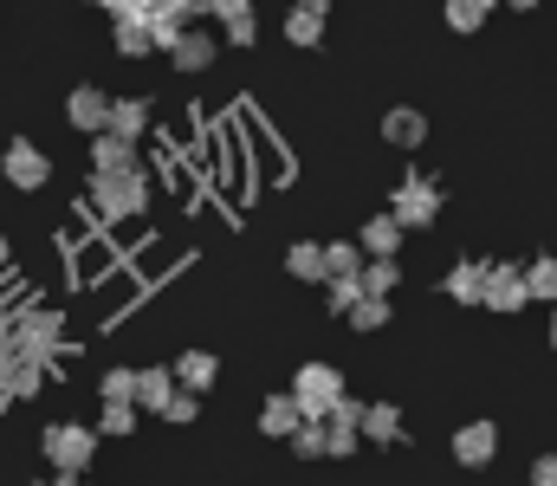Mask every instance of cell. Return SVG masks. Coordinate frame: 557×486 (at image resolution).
<instances>
[{
    "label": "cell",
    "instance_id": "6da1fadb",
    "mask_svg": "<svg viewBox=\"0 0 557 486\" xmlns=\"http://www.w3.org/2000/svg\"><path fill=\"white\" fill-rule=\"evenodd\" d=\"M156 182L149 169H124V175H85V221L91 227H124V221H143Z\"/></svg>",
    "mask_w": 557,
    "mask_h": 486
},
{
    "label": "cell",
    "instance_id": "7a4b0ae2",
    "mask_svg": "<svg viewBox=\"0 0 557 486\" xmlns=\"http://www.w3.org/2000/svg\"><path fill=\"white\" fill-rule=\"evenodd\" d=\"M7 350L20 363L52 370L65 357V312L59 306H20V312H7Z\"/></svg>",
    "mask_w": 557,
    "mask_h": 486
},
{
    "label": "cell",
    "instance_id": "3957f363",
    "mask_svg": "<svg viewBox=\"0 0 557 486\" xmlns=\"http://www.w3.org/2000/svg\"><path fill=\"white\" fill-rule=\"evenodd\" d=\"M441 208H447V195H441V182H434V175H421V169H409V175L389 188V214L403 221V234L434 227V221H441Z\"/></svg>",
    "mask_w": 557,
    "mask_h": 486
},
{
    "label": "cell",
    "instance_id": "277c9868",
    "mask_svg": "<svg viewBox=\"0 0 557 486\" xmlns=\"http://www.w3.org/2000/svg\"><path fill=\"white\" fill-rule=\"evenodd\" d=\"M39 454L52 461V474H85V468L98 461V428H85V422H52V428L39 435Z\"/></svg>",
    "mask_w": 557,
    "mask_h": 486
},
{
    "label": "cell",
    "instance_id": "5b68a950",
    "mask_svg": "<svg viewBox=\"0 0 557 486\" xmlns=\"http://www.w3.org/2000/svg\"><path fill=\"white\" fill-rule=\"evenodd\" d=\"M292 396H298L305 422H324V415H331V402L344 396V370H337V363H298Z\"/></svg>",
    "mask_w": 557,
    "mask_h": 486
},
{
    "label": "cell",
    "instance_id": "8992f818",
    "mask_svg": "<svg viewBox=\"0 0 557 486\" xmlns=\"http://www.w3.org/2000/svg\"><path fill=\"white\" fill-rule=\"evenodd\" d=\"M0 175H7L20 195H39V188H46V175H52V157H46L33 137H13V144H7V157H0Z\"/></svg>",
    "mask_w": 557,
    "mask_h": 486
},
{
    "label": "cell",
    "instance_id": "52a82bcc",
    "mask_svg": "<svg viewBox=\"0 0 557 486\" xmlns=\"http://www.w3.org/2000/svg\"><path fill=\"white\" fill-rule=\"evenodd\" d=\"M525 306H532V292H525V266L493 260V266H486V312H493V319H512V312H525Z\"/></svg>",
    "mask_w": 557,
    "mask_h": 486
},
{
    "label": "cell",
    "instance_id": "ba28073f",
    "mask_svg": "<svg viewBox=\"0 0 557 486\" xmlns=\"http://www.w3.org/2000/svg\"><path fill=\"white\" fill-rule=\"evenodd\" d=\"M65 124L85 130V137H98V130L111 124V91H104V85H72V91H65Z\"/></svg>",
    "mask_w": 557,
    "mask_h": 486
},
{
    "label": "cell",
    "instance_id": "9c48e42d",
    "mask_svg": "<svg viewBox=\"0 0 557 486\" xmlns=\"http://www.w3.org/2000/svg\"><path fill=\"white\" fill-rule=\"evenodd\" d=\"M214 52H221V39H214V33H201V26H188L162 59H169L182 78H201V72H214Z\"/></svg>",
    "mask_w": 557,
    "mask_h": 486
},
{
    "label": "cell",
    "instance_id": "30bf717a",
    "mask_svg": "<svg viewBox=\"0 0 557 486\" xmlns=\"http://www.w3.org/2000/svg\"><path fill=\"white\" fill-rule=\"evenodd\" d=\"M403 240H409V234H403V221H396L389 208H383V214H370V221L357 227L363 260H403Z\"/></svg>",
    "mask_w": 557,
    "mask_h": 486
},
{
    "label": "cell",
    "instance_id": "8fae6325",
    "mask_svg": "<svg viewBox=\"0 0 557 486\" xmlns=\"http://www.w3.org/2000/svg\"><path fill=\"white\" fill-rule=\"evenodd\" d=\"M454 461H460V468H493V461H499V428H493V422L454 428Z\"/></svg>",
    "mask_w": 557,
    "mask_h": 486
},
{
    "label": "cell",
    "instance_id": "7c38bea8",
    "mask_svg": "<svg viewBox=\"0 0 557 486\" xmlns=\"http://www.w3.org/2000/svg\"><path fill=\"white\" fill-rule=\"evenodd\" d=\"M486 266H493V260H454L447 279H441V292H447L454 306H486Z\"/></svg>",
    "mask_w": 557,
    "mask_h": 486
},
{
    "label": "cell",
    "instance_id": "4fadbf2b",
    "mask_svg": "<svg viewBox=\"0 0 557 486\" xmlns=\"http://www.w3.org/2000/svg\"><path fill=\"white\" fill-rule=\"evenodd\" d=\"M46 389V370L39 363H20L13 350H0V402H33Z\"/></svg>",
    "mask_w": 557,
    "mask_h": 486
},
{
    "label": "cell",
    "instance_id": "5bb4252c",
    "mask_svg": "<svg viewBox=\"0 0 557 486\" xmlns=\"http://www.w3.org/2000/svg\"><path fill=\"white\" fill-rule=\"evenodd\" d=\"M305 428V409H298V396L292 389H273L267 402H260V435H273V441H292Z\"/></svg>",
    "mask_w": 557,
    "mask_h": 486
},
{
    "label": "cell",
    "instance_id": "9a60e30c",
    "mask_svg": "<svg viewBox=\"0 0 557 486\" xmlns=\"http://www.w3.org/2000/svg\"><path fill=\"white\" fill-rule=\"evenodd\" d=\"M169 370H175V383H182L188 396H208V389L221 383V357H214V350H182Z\"/></svg>",
    "mask_w": 557,
    "mask_h": 486
},
{
    "label": "cell",
    "instance_id": "2e32d148",
    "mask_svg": "<svg viewBox=\"0 0 557 486\" xmlns=\"http://www.w3.org/2000/svg\"><path fill=\"white\" fill-rule=\"evenodd\" d=\"M383 144L389 150H421L428 144V117H421L416 104H389L383 111Z\"/></svg>",
    "mask_w": 557,
    "mask_h": 486
},
{
    "label": "cell",
    "instance_id": "e0dca14e",
    "mask_svg": "<svg viewBox=\"0 0 557 486\" xmlns=\"http://www.w3.org/2000/svg\"><path fill=\"white\" fill-rule=\"evenodd\" d=\"M149 124H156V104L149 98H111V137H124V144H143L149 137Z\"/></svg>",
    "mask_w": 557,
    "mask_h": 486
},
{
    "label": "cell",
    "instance_id": "ac0fdd59",
    "mask_svg": "<svg viewBox=\"0 0 557 486\" xmlns=\"http://www.w3.org/2000/svg\"><path fill=\"white\" fill-rule=\"evenodd\" d=\"M124 169H143L137 144H124V137L98 130V137H91V175H124Z\"/></svg>",
    "mask_w": 557,
    "mask_h": 486
},
{
    "label": "cell",
    "instance_id": "d6986e66",
    "mask_svg": "<svg viewBox=\"0 0 557 486\" xmlns=\"http://www.w3.org/2000/svg\"><path fill=\"white\" fill-rule=\"evenodd\" d=\"M169 396H175V370H169V363H149V370H137V409L162 415V409H169Z\"/></svg>",
    "mask_w": 557,
    "mask_h": 486
},
{
    "label": "cell",
    "instance_id": "ffe728a7",
    "mask_svg": "<svg viewBox=\"0 0 557 486\" xmlns=\"http://www.w3.org/2000/svg\"><path fill=\"white\" fill-rule=\"evenodd\" d=\"M111 39H117V52H124V59H149V52H156V39H149V20H143V13H111Z\"/></svg>",
    "mask_w": 557,
    "mask_h": 486
},
{
    "label": "cell",
    "instance_id": "44dd1931",
    "mask_svg": "<svg viewBox=\"0 0 557 486\" xmlns=\"http://www.w3.org/2000/svg\"><path fill=\"white\" fill-rule=\"evenodd\" d=\"M285 279L318 286V279H324V240H292V247H285Z\"/></svg>",
    "mask_w": 557,
    "mask_h": 486
},
{
    "label": "cell",
    "instance_id": "7402d4cb",
    "mask_svg": "<svg viewBox=\"0 0 557 486\" xmlns=\"http://www.w3.org/2000/svg\"><path fill=\"white\" fill-rule=\"evenodd\" d=\"M363 441L396 448V441H403V409H396V402H370V409H363Z\"/></svg>",
    "mask_w": 557,
    "mask_h": 486
},
{
    "label": "cell",
    "instance_id": "603a6c76",
    "mask_svg": "<svg viewBox=\"0 0 557 486\" xmlns=\"http://www.w3.org/2000/svg\"><path fill=\"white\" fill-rule=\"evenodd\" d=\"M493 7H499V0H441V20H447L454 33H480V26L493 20Z\"/></svg>",
    "mask_w": 557,
    "mask_h": 486
},
{
    "label": "cell",
    "instance_id": "cb8c5ba5",
    "mask_svg": "<svg viewBox=\"0 0 557 486\" xmlns=\"http://www.w3.org/2000/svg\"><path fill=\"white\" fill-rule=\"evenodd\" d=\"M285 46H298V52L324 46V13H305V7H292V13H285Z\"/></svg>",
    "mask_w": 557,
    "mask_h": 486
},
{
    "label": "cell",
    "instance_id": "d4e9b609",
    "mask_svg": "<svg viewBox=\"0 0 557 486\" xmlns=\"http://www.w3.org/2000/svg\"><path fill=\"white\" fill-rule=\"evenodd\" d=\"M111 266H117V253H111L104 240H91V247H78V253H72V273H78V286H98Z\"/></svg>",
    "mask_w": 557,
    "mask_h": 486
},
{
    "label": "cell",
    "instance_id": "484cf974",
    "mask_svg": "<svg viewBox=\"0 0 557 486\" xmlns=\"http://www.w3.org/2000/svg\"><path fill=\"white\" fill-rule=\"evenodd\" d=\"M363 273V247L357 240H324V279H357Z\"/></svg>",
    "mask_w": 557,
    "mask_h": 486
},
{
    "label": "cell",
    "instance_id": "4316f807",
    "mask_svg": "<svg viewBox=\"0 0 557 486\" xmlns=\"http://www.w3.org/2000/svg\"><path fill=\"white\" fill-rule=\"evenodd\" d=\"M525 292H532L539 306H557V253H539V260H525Z\"/></svg>",
    "mask_w": 557,
    "mask_h": 486
},
{
    "label": "cell",
    "instance_id": "83f0119b",
    "mask_svg": "<svg viewBox=\"0 0 557 486\" xmlns=\"http://www.w3.org/2000/svg\"><path fill=\"white\" fill-rule=\"evenodd\" d=\"M403 286V260H363V292L370 299H389Z\"/></svg>",
    "mask_w": 557,
    "mask_h": 486
},
{
    "label": "cell",
    "instance_id": "f1b7e54d",
    "mask_svg": "<svg viewBox=\"0 0 557 486\" xmlns=\"http://www.w3.org/2000/svg\"><path fill=\"white\" fill-rule=\"evenodd\" d=\"M124 441V435H137V402H104V415H98V441Z\"/></svg>",
    "mask_w": 557,
    "mask_h": 486
},
{
    "label": "cell",
    "instance_id": "f546056e",
    "mask_svg": "<svg viewBox=\"0 0 557 486\" xmlns=\"http://www.w3.org/2000/svg\"><path fill=\"white\" fill-rule=\"evenodd\" d=\"M285 448H292L298 461H324V454H331V428H324V422H305V428H298Z\"/></svg>",
    "mask_w": 557,
    "mask_h": 486
},
{
    "label": "cell",
    "instance_id": "4dcf8cb0",
    "mask_svg": "<svg viewBox=\"0 0 557 486\" xmlns=\"http://www.w3.org/2000/svg\"><path fill=\"white\" fill-rule=\"evenodd\" d=\"M98 396H104V402H137V370H131V363H117V370H104V383H98Z\"/></svg>",
    "mask_w": 557,
    "mask_h": 486
},
{
    "label": "cell",
    "instance_id": "1f68e13d",
    "mask_svg": "<svg viewBox=\"0 0 557 486\" xmlns=\"http://www.w3.org/2000/svg\"><path fill=\"white\" fill-rule=\"evenodd\" d=\"M350 331H389V299H370V292H363V299L350 306Z\"/></svg>",
    "mask_w": 557,
    "mask_h": 486
},
{
    "label": "cell",
    "instance_id": "d6a6232c",
    "mask_svg": "<svg viewBox=\"0 0 557 486\" xmlns=\"http://www.w3.org/2000/svg\"><path fill=\"white\" fill-rule=\"evenodd\" d=\"M324 286H331V292H324V299H331V319H350V306L363 299V273H357V279H324Z\"/></svg>",
    "mask_w": 557,
    "mask_h": 486
},
{
    "label": "cell",
    "instance_id": "836d02e7",
    "mask_svg": "<svg viewBox=\"0 0 557 486\" xmlns=\"http://www.w3.org/2000/svg\"><path fill=\"white\" fill-rule=\"evenodd\" d=\"M363 409H370V402H357V396L344 389V396L331 402V415H324V428H357V435H363Z\"/></svg>",
    "mask_w": 557,
    "mask_h": 486
},
{
    "label": "cell",
    "instance_id": "e575fe53",
    "mask_svg": "<svg viewBox=\"0 0 557 486\" xmlns=\"http://www.w3.org/2000/svg\"><path fill=\"white\" fill-rule=\"evenodd\" d=\"M195 415H201V396H188V389L175 383V396H169V409H162V422H169V428H188Z\"/></svg>",
    "mask_w": 557,
    "mask_h": 486
},
{
    "label": "cell",
    "instance_id": "d590c367",
    "mask_svg": "<svg viewBox=\"0 0 557 486\" xmlns=\"http://www.w3.org/2000/svg\"><path fill=\"white\" fill-rule=\"evenodd\" d=\"M221 33H227V46H240V52H247V46L260 39V26H253V13H240V20H227Z\"/></svg>",
    "mask_w": 557,
    "mask_h": 486
},
{
    "label": "cell",
    "instance_id": "8d00e7d4",
    "mask_svg": "<svg viewBox=\"0 0 557 486\" xmlns=\"http://www.w3.org/2000/svg\"><path fill=\"white\" fill-rule=\"evenodd\" d=\"M357 448H363V435H357V428H331V461H350Z\"/></svg>",
    "mask_w": 557,
    "mask_h": 486
},
{
    "label": "cell",
    "instance_id": "74e56055",
    "mask_svg": "<svg viewBox=\"0 0 557 486\" xmlns=\"http://www.w3.org/2000/svg\"><path fill=\"white\" fill-rule=\"evenodd\" d=\"M208 13L227 26V20H240V13H253V0H208Z\"/></svg>",
    "mask_w": 557,
    "mask_h": 486
},
{
    "label": "cell",
    "instance_id": "f35d334b",
    "mask_svg": "<svg viewBox=\"0 0 557 486\" xmlns=\"http://www.w3.org/2000/svg\"><path fill=\"white\" fill-rule=\"evenodd\" d=\"M532 486H557V448H552V454H539V461H532Z\"/></svg>",
    "mask_w": 557,
    "mask_h": 486
},
{
    "label": "cell",
    "instance_id": "ab89813d",
    "mask_svg": "<svg viewBox=\"0 0 557 486\" xmlns=\"http://www.w3.org/2000/svg\"><path fill=\"white\" fill-rule=\"evenodd\" d=\"M162 7H169V0H124L117 13H143V20H149V13H162Z\"/></svg>",
    "mask_w": 557,
    "mask_h": 486
},
{
    "label": "cell",
    "instance_id": "60d3db41",
    "mask_svg": "<svg viewBox=\"0 0 557 486\" xmlns=\"http://www.w3.org/2000/svg\"><path fill=\"white\" fill-rule=\"evenodd\" d=\"M292 7H305V13H324V20H331V7H337V0H292Z\"/></svg>",
    "mask_w": 557,
    "mask_h": 486
},
{
    "label": "cell",
    "instance_id": "b9f144b4",
    "mask_svg": "<svg viewBox=\"0 0 557 486\" xmlns=\"http://www.w3.org/2000/svg\"><path fill=\"white\" fill-rule=\"evenodd\" d=\"M39 486H85V474H52V481H39Z\"/></svg>",
    "mask_w": 557,
    "mask_h": 486
},
{
    "label": "cell",
    "instance_id": "7bdbcfd3",
    "mask_svg": "<svg viewBox=\"0 0 557 486\" xmlns=\"http://www.w3.org/2000/svg\"><path fill=\"white\" fill-rule=\"evenodd\" d=\"M499 7H519V13H539L545 0H499Z\"/></svg>",
    "mask_w": 557,
    "mask_h": 486
},
{
    "label": "cell",
    "instance_id": "ee69618b",
    "mask_svg": "<svg viewBox=\"0 0 557 486\" xmlns=\"http://www.w3.org/2000/svg\"><path fill=\"white\" fill-rule=\"evenodd\" d=\"M7 260H13V240H7V234H0V266H7Z\"/></svg>",
    "mask_w": 557,
    "mask_h": 486
},
{
    "label": "cell",
    "instance_id": "f6af8a7d",
    "mask_svg": "<svg viewBox=\"0 0 557 486\" xmlns=\"http://www.w3.org/2000/svg\"><path fill=\"white\" fill-rule=\"evenodd\" d=\"M545 337H552V350H557V306H552V331H545Z\"/></svg>",
    "mask_w": 557,
    "mask_h": 486
},
{
    "label": "cell",
    "instance_id": "bcb514c9",
    "mask_svg": "<svg viewBox=\"0 0 557 486\" xmlns=\"http://www.w3.org/2000/svg\"><path fill=\"white\" fill-rule=\"evenodd\" d=\"M91 7H111V13H117V7H124V0H91Z\"/></svg>",
    "mask_w": 557,
    "mask_h": 486
},
{
    "label": "cell",
    "instance_id": "7dc6e473",
    "mask_svg": "<svg viewBox=\"0 0 557 486\" xmlns=\"http://www.w3.org/2000/svg\"><path fill=\"white\" fill-rule=\"evenodd\" d=\"M0 350H7V312H0Z\"/></svg>",
    "mask_w": 557,
    "mask_h": 486
}]
</instances>
